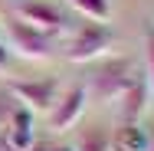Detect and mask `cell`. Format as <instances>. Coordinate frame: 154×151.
I'll list each match as a JSON object with an SVG mask.
<instances>
[{"label": "cell", "instance_id": "obj_12", "mask_svg": "<svg viewBox=\"0 0 154 151\" xmlns=\"http://www.w3.org/2000/svg\"><path fill=\"white\" fill-rule=\"evenodd\" d=\"M144 62H148V69H144V82H148V92L154 95V30L148 33V39H144Z\"/></svg>", "mask_w": 154, "mask_h": 151}, {"label": "cell", "instance_id": "obj_2", "mask_svg": "<svg viewBox=\"0 0 154 151\" xmlns=\"http://www.w3.org/2000/svg\"><path fill=\"white\" fill-rule=\"evenodd\" d=\"M112 46V30L105 27V23H82L79 33L72 36V43H69V49H66V56L72 62H92L98 56H105V49Z\"/></svg>", "mask_w": 154, "mask_h": 151}, {"label": "cell", "instance_id": "obj_10", "mask_svg": "<svg viewBox=\"0 0 154 151\" xmlns=\"http://www.w3.org/2000/svg\"><path fill=\"white\" fill-rule=\"evenodd\" d=\"M75 151H112V135L98 125H89L79 131L75 138Z\"/></svg>", "mask_w": 154, "mask_h": 151}, {"label": "cell", "instance_id": "obj_1", "mask_svg": "<svg viewBox=\"0 0 154 151\" xmlns=\"http://www.w3.org/2000/svg\"><path fill=\"white\" fill-rule=\"evenodd\" d=\"M3 46H10L17 56H23L30 62H43V59H49V53H53V36L26 27L17 17V20H7V43Z\"/></svg>", "mask_w": 154, "mask_h": 151}, {"label": "cell", "instance_id": "obj_13", "mask_svg": "<svg viewBox=\"0 0 154 151\" xmlns=\"http://www.w3.org/2000/svg\"><path fill=\"white\" fill-rule=\"evenodd\" d=\"M13 109H17V105H13V95H3V92H0V131H7Z\"/></svg>", "mask_w": 154, "mask_h": 151}, {"label": "cell", "instance_id": "obj_16", "mask_svg": "<svg viewBox=\"0 0 154 151\" xmlns=\"http://www.w3.org/2000/svg\"><path fill=\"white\" fill-rule=\"evenodd\" d=\"M56 151H75V148H56Z\"/></svg>", "mask_w": 154, "mask_h": 151}, {"label": "cell", "instance_id": "obj_6", "mask_svg": "<svg viewBox=\"0 0 154 151\" xmlns=\"http://www.w3.org/2000/svg\"><path fill=\"white\" fill-rule=\"evenodd\" d=\"M20 20H23L26 27H33V30L46 33V36H56V33H62V27H66L62 13L56 10V7L43 3V0H30V3H23V7H20Z\"/></svg>", "mask_w": 154, "mask_h": 151}, {"label": "cell", "instance_id": "obj_9", "mask_svg": "<svg viewBox=\"0 0 154 151\" xmlns=\"http://www.w3.org/2000/svg\"><path fill=\"white\" fill-rule=\"evenodd\" d=\"M115 151H148V131L138 125H122L118 135L112 138Z\"/></svg>", "mask_w": 154, "mask_h": 151}, {"label": "cell", "instance_id": "obj_4", "mask_svg": "<svg viewBox=\"0 0 154 151\" xmlns=\"http://www.w3.org/2000/svg\"><path fill=\"white\" fill-rule=\"evenodd\" d=\"M131 62L128 59H112L102 66V72L92 76V89L102 95V99H118L128 86H131Z\"/></svg>", "mask_w": 154, "mask_h": 151}, {"label": "cell", "instance_id": "obj_5", "mask_svg": "<svg viewBox=\"0 0 154 151\" xmlns=\"http://www.w3.org/2000/svg\"><path fill=\"white\" fill-rule=\"evenodd\" d=\"M85 86H72V89H66L56 99V105L49 109V125H53V131H66V128H72L79 115H82V109H85Z\"/></svg>", "mask_w": 154, "mask_h": 151}, {"label": "cell", "instance_id": "obj_11", "mask_svg": "<svg viewBox=\"0 0 154 151\" xmlns=\"http://www.w3.org/2000/svg\"><path fill=\"white\" fill-rule=\"evenodd\" d=\"M72 10H79L85 20H95V23H105L108 20V13H112V7H108V0H66Z\"/></svg>", "mask_w": 154, "mask_h": 151}, {"label": "cell", "instance_id": "obj_15", "mask_svg": "<svg viewBox=\"0 0 154 151\" xmlns=\"http://www.w3.org/2000/svg\"><path fill=\"white\" fill-rule=\"evenodd\" d=\"M148 151H154V128L148 131Z\"/></svg>", "mask_w": 154, "mask_h": 151}, {"label": "cell", "instance_id": "obj_8", "mask_svg": "<svg viewBox=\"0 0 154 151\" xmlns=\"http://www.w3.org/2000/svg\"><path fill=\"white\" fill-rule=\"evenodd\" d=\"M144 99H148V82L134 76L131 86L118 95V102H122V121H125V125H138L141 112H144Z\"/></svg>", "mask_w": 154, "mask_h": 151}, {"label": "cell", "instance_id": "obj_3", "mask_svg": "<svg viewBox=\"0 0 154 151\" xmlns=\"http://www.w3.org/2000/svg\"><path fill=\"white\" fill-rule=\"evenodd\" d=\"M10 95L23 102L30 112H49L56 105V79H23L10 82Z\"/></svg>", "mask_w": 154, "mask_h": 151}, {"label": "cell", "instance_id": "obj_7", "mask_svg": "<svg viewBox=\"0 0 154 151\" xmlns=\"http://www.w3.org/2000/svg\"><path fill=\"white\" fill-rule=\"evenodd\" d=\"M7 145L10 151H30L33 148V112L30 109H13V115H10V125H7Z\"/></svg>", "mask_w": 154, "mask_h": 151}, {"label": "cell", "instance_id": "obj_14", "mask_svg": "<svg viewBox=\"0 0 154 151\" xmlns=\"http://www.w3.org/2000/svg\"><path fill=\"white\" fill-rule=\"evenodd\" d=\"M7 59H10V49H7L3 39H0V69H7Z\"/></svg>", "mask_w": 154, "mask_h": 151}]
</instances>
